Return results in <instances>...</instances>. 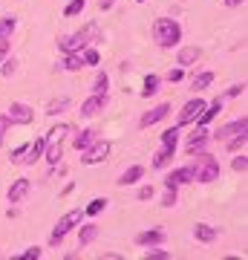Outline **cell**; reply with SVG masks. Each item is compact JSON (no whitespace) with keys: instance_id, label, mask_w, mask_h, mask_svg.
<instances>
[{"instance_id":"1","label":"cell","mask_w":248,"mask_h":260,"mask_svg":"<svg viewBox=\"0 0 248 260\" xmlns=\"http://www.w3.org/2000/svg\"><path fill=\"white\" fill-rule=\"evenodd\" d=\"M153 38H156V44L162 49H173L182 41V26L173 18H159L153 23Z\"/></svg>"},{"instance_id":"18","label":"cell","mask_w":248,"mask_h":260,"mask_svg":"<svg viewBox=\"0 0 248 260\" xmlns=\"http://www.w3.org/2000/svg\"><path fill=\"white\" fill-rule=\"evenodd\" d=\"M44 156L52 168H58V162H61V156H64V145H61V142H46Z\"/></svg>"},{"instance_id":"13","label":"cell","mask_w":248,"mask_h":260,"mask_svg":"<svg viewBox=\"0 0 248 260\" xmlns=\"http://www.w3.org/2000/svg\"><path fill=\"white\" fill-rule=\"evenodd\" d=\"M217 234H220V229L211 225V223H196L193 225V237H196L199 243H214L217 240Z\"/></svg>"},{"instance_id":"36","label":"cell","mask_w":248,"mask_h":260,"mask_svg":"<svg viewBox=\"0 0 248 260\" xmlns=\"http://www.w3.org/2000/svg\"><path fill=\"white\" fill-rule=\"evenodd\" d=\"M231 165H234V171H237V174H245V168H248V156H245V153H242V156H234V162H231Z\"/></svg>"},{"instance_id":"33","label":"cell","mask_w":248,"mask_h":260,"mask_svg":"<svg viewBox=\"0 0 248 260\" xmlns=\"http://www.w3.org/2000/svg\"><path fill=\"white\" fill-rule=\"evenodd\" d=\"M145 257H147V260H167V257H170V251L159 249V246H150V249L145 251Z\"/></svg>"},{"instance_id":"41","label":"cell","mask_w":248,"mask_h":260,"mask_svg":"<svg viewBox=\"0 0 248 260\" xmlns=\"http://www.w3.org/2000/svg\"><path fill=\"white\" fill-rule=\"evenodd\" d=\"M242 90H245V84H234V87H228V93L220 95V99H231V95H239Z\"/></svg>"},{"instance_id":"25","label":"cell","mask_w":248,"mask_h":260,"mask_svg":"<svg viewBox=\"0 0 248 260\" xmlns=\"http://www.w3.org/2000/svg\"><path fill=\"white\" fill-rule=\"evenodd\" d=\"M66 107H69V99H66V95H61V99H52V102L46 104V116H58V113H64Z\"/></svg>"},{"instance_id":"28","label":"cell","mask_w":248,"mask_h":260,"mask_svg":"<svg viewBox=\"0 0 248 260\" xmlns=\"http://www.w3.org/2000/svg\"><path fill=\"white\" fill-rule=\"evenodd\" d=\"M159 81H162L159 75H147V78H145V90H141V95H145V99L156 95V93H159Z\"/></svg>"},{"instance_id":"2","label":"cell","mask_w":248,"mask_h":260,"mask_svg":"<svg viewBox=\"0 0 248 260\" xmlns=\"http://www.w3.org/2000/svg\"><path fill=\"white\" fill-rule=\"evenodd\" d=\"M81 220H84V208H73V211H66L64 217L55 223L52 234H49V246H61V240L73 232L75 225H81Z\"/></svg>"},{"instance_id":"38","label":"cell","mask_w":248,"mask_h":260,"mask_svg":"<svg viewBox=\"0 0 248 260\" xmlns=\"http://www.w3.org/2000/svg\"><path fill=\"white\" fill-rule=\"evenodd\" d=\"M38 257H41V249H38V246H32V249H26L20 254V260H38Z\"/></svg>"},{"instance_id":"40","label":"cell","mask_w":248,"mask_h":260,"mask_svg":"<svg viewBox=\"0 0 248 260\" xmlns=\"http://www.w3.org/2000/svg\"><path fill=\"white\" fill-rule=\"evenodd\" d=\"M150 197H153V185H141L138 194H136V200H150Z\"/></svg>"},{"instance_id":"43","label":"cell","mask_w":248,"mask_h":260,"mask_svg":"<svg viewBox=\"0 0 248 260\" xmlns=\"http://www.w3.org/2000/svg\"><path fill=\"white\" fill-rule=\"evenodd\" d=\"M6 55H9V41H3V38H0V61H3Z\"/></svg>"},{"instance_id":"4","label":"cell","mask_w":248,"mask_h":260,"mask_svg":"<svg viewBox=\"0 0 248 260\" xmlns=\"http://www.w3.org/2000/svg\"><path fill=\"white\" fill-rule=\"evenodd\" d=\"M44 148H46V139H35V142H29L26 148H18V150H12V162L15 165H35L38 159L44 156Z\"/></svg>"},{"instance_id":"27","label":"cell","mask_w":248,"mask_h":260,"mask_svg":"<svg viewBox=\"0 0 248 260\" xmlns=\"http://www.w3.org/2000/svg\"><path fill=\"white\" fill-rule=\"evenodd\" d=\"M104 208H107V200H104V197H95V200H90V205L84 208V217H95V214H101Z\"/></svg>"},{"instance_id":"9","label":"cell","mask_w":248,"mask_h":260,"mask_svg":"<svg viewBox=\"0 0 248 260\" xmlns=\"http://www.w3.org/2000/svg\"><path fill=\"white\" fill-rule=\"evenodd\" d=\"M205 110V102L196 95V99H191V102L182 107V113H179V124H191V121H196L199 116H202Z\"/></svg>"},{"instance_id":"20","label":"cell","mask_w":248,"mask_h":260,"mask_svg":"<svg viewBox=\"0 0 248 260\" xmlns=\"http://www.w3.org/2000/svg\"><path fill=\"white\" fill-rule=\"evenodd\" d=\"M245 142H248V133L239 130V133H234L231 139H225V148H228L231 153H239V150H245Z\"/></svg>"},{"instance_id":"42","label":"cell","mask_w":248,"mask_h":260,"mask_svg":"<svg viewBox=\"0 0 248 260\" xmlns=\"http://www.w3.org/2000/svg\"><path fill=\"white\" fill-rule=\"evenodd\" d=\"M6 130H9V121H6V116H0V145L6 139Z\"/></svg>"},{"instance_id":"32","label":"cell","mask_w":248,"mask_h":260,"mask_svg":"<svg viewBox=\"0 0 248 260\" xmlns=\"http://www.w3.org/2000/svg\"><path fill=\"white\" fill-rule=\"evenodd\" d=\"M107 87H110V75L98 73L95 75V81H92V93H107Z\"/></svg>"},{"instance_id":"22","label":"cell","mask_w":248,"mask_h":260,"mask_svg":"<svg viewBox=\"0 0 248 260\" xmlns=\"http://www.w3.org/2000/svg\"><path fill=\"white\" fill-rule=\"evenodd\" d=\"M211 84H214V73H199V75H193L191 90L193 93H202V90H208Z\"/></svg>"},{"instance_id":"10","label":"cell","mask_w":248,"mask_h":260,"mask_svg":"<svg viewBox=\"0 0 248 260\" xmlns=\"http://www.w3.org/2000/svg\"><path fill=\"white\" fill-rule=\"evenodd\" d=\"M29 188H32V182H29L26 177H18V179L9 185V194H6V200H9L12 205H15V203H23V197L29 194Z\"/></svg>"},{"instance_id":"17","label":"cell","mask_w":248,"mask_h":260,"mask_svg":"<svg viewBox=\"0 0 248 260\" xmlns=\"http://www.w3.org/2000/svg\"><path fill=\"white\" fill-rule=\"evenodd\" d=\"M141 177H145V168H141V165H130L127 171H124L119 179H116V185H121V188H124V185H133V182H138Z\"/></svg>"},{"instance_id":"26","label":"cell","mask_w":248,"mask_h":260,"mask_svg":"<svg viewBox=\"0 0 248 260\" xmlns=\"http://www.w3.org/2000/svg\"><path fill=\"white\" fill-rule=\"evenodd\" d=\"M81 58H84V67H98V61H101V55H98V49L95 47H87L81 49Z\"/></svg>"},{"instance_id":"34","label":"cell","mask_w":248,"mask_h":260,"mask_svg":"<svg viewBox=\"0 0 248 260\" xmlns=\"http://www.w3.org/2000/svg\"><path fill=\"white\" fill-rule=\"evenodd\" d=\"M84 6H87V0H69V6L64 9V18H75Z\"/></svg>"},{"instance_id":"16","label":"cell","mask_w":248,"mask_h":260,"mask_svg":"<svg viewBox=\"0 0 248 260\" xmlns=\"http://www.w3.org/2000/svg\"><path fill=\"white\" fill-rule=\"evenodd\" d=\"M136 243L138 246H162V243H165V232H162V229L141 232V234H136Z\"/></svg>"},{"instance_id":"23","label":"cell","mask_w":248,"mask_h":260,"mask_svg":"<svg viewBox=\"0 0 248 260\" xmlns=\"http://www.w3.org/2000/svg\"><path fill=\"white\" fill-rule=\"evenodd\" d=\"M95 237H98V225H92V223L81 225V232H78V243H81V246H90Z\"/></svg>"},{"instance_id":"45","label":"cell","mask_w":248,"mask_h":260,"mask_svg":"<svg viewBox=\"0 0 248 260\" xmlns=\"http://www.w3.org/2000/svg\"><path fill=\"white\" fill-rule=\"evenodd\" d=\"M113 3H116V0H101V9H110Z\"/></svg>"},{"instance_id":"8","label":"cell","mask_w":248,"mask_h":260,"mask_svg":"<svg viewBox=\"0 0 248 260\" xmlns=\"http://www.w3.org/2000/svg\"><path fill=\"white\" fill-rule=\"evenodd\" d=\"M104 107H107V93H92L90 99L81 104V116L84 119H92V116H98Z\"/></svg>"},{"instance_id":"6","label":"cell","mask_w":248,"mask_h":260,"mask_svg":"<svg viewBox=\"0 0 248 260\" xmlns=\"http://www.w3.org/2000/svg\"><path fill=\"white\" fill-rule=\"evenodd\" d=\"M84 156L81 162L84 165H98V162H104V159L110 156V142H104V139H95L87 150H81Z\"/></svg>"},{"instance_id":"35","label":"cell","mask_w":248,"mask_h":260,"mask_svg":"<svg viewBox=\"0 0 248 260\" xmlns=\"http://www.w3.org/2000/svg\"><path fill=\"white\" fill-rule=\"evenodd\" d=\"M0 64H3V78H12V75L18 73V61H15V58H12V61H6V58H3Z\"/></svg>"},{"instance_id":"7","label":"cell","mask_w":248,"mask_h":260,"mask_svg":"<svg viewBox=\"0 0 248 260\" xmlns=\"http://www.w3.org/2000/svg\"><path fill=\"white\" fill-rule=\"evenodd\" d=\"M196 179V168L193 165H185V168H176V171H170L165 179V188H179V185H188V182H193Z\"/></svg>"},{"instance_id":"24","label":"cell","mask_w":248,"mask_h":260,"mask_svg":"<svg viewBox=\"0 0 248 260\" xmlns=\"http://www.w3.org/2000/svg\"><path fill=\"white\" fill-rule=\"evenodd\" d=\"M15 26H18V18H15V15H3V20H0V38L9 41L12 32H15Z\"/></svg>"},{"instance_id":"31","label":"cell","mask_w":248,"mask_h":260,"mask_svg":"<svg viewBox=\"0 0 248 260\" xmlns=\"http://www.w3.org/2000/svg\"><path fill=\"white\" fill-rule=\"evenodd\" d=\"M69 133V124H55V127L49 130V136H46V142H64V136Z\"/></svg>"},{"instance_id":"37","label":"cell","mask_w":248,"mask_h":260,"mask_svg":"<svg viewBox=\"0 0 248 260\" xmlns=\"http://www.w3.org/2000/svg\"><path fill=\"white\" fill-rule=\"evenodd\" d=\"M162 205H165V208H173V205H176V188H167V194H165V200H162Z\"/></svg>"},{"instance_id":"44","label":"cell","mask_w":248,"mask_h":260,"mask_svg":"<svg viewBox=\"0 0 248 260\" xmlns=\"http://www.w3.org/2000/svg\"><path fill=\"white\" fill-rule=\"evenodd\" d=\"M222 3H225V6H231V9H234V6H239V3H245V0H222Z\"/></svg>"},{"instance_id":"3","label":"cell","mask_w":248,"mask_h":260,"mask_svg":"<svg viewBox=\"0 0 248 260\" xmlns=\"http://www.w3.org/2000/svg\"><path fill=\"white\" fill-rule=\"evenodd\" d=\"M196 182H202V185H208V182H214V179H220V162L211 156V153H196Z\"/></svg>"},{"instance_id":"5","label":"cell","mask_w":248,"mask_h":260,"mask_svg":"<svg viewBox=\"0 0 248 260\" xmlns=\"http://www.w3.org/2000/svg\"><path fill=\"white\" fill-rule=\"evenodd\" d=\"M6 121L9 124H32V119H35V110L29 107V104H23V102H12L9 107H6Z\"/></svg>"},{"instance_id":"21","label":"cell","mask_w":248,"mask_h":260,"mask_svg":"<svg viewBox=\"0 0 248 260\" xmlns=\"http://www.w3.org/2000/svg\"><path fill=\"white\" fill-rule=\"evenodd\" d=\"M95 133H98V130H81V133H78V136H75V150H87L92 145V142L98 139V136H95Z\"/></svg>"},{"instance_id":"11","label":"cell","mask_w":248,"mask_h":260,"mask_svg":"<svg viewBox=\"0 0 248 260\" xmlns=\"http://www.w3.org/2000/svg\"><path fill=\"white\" fill-rule=\"evenodd\" d=\"M239 130H248V119H245V116H242V119H237V121H231V124H225V127H220L217 133H214V139L225 142V139H231L234 133H239Z\"/></svg>"},{"instance_id":"19","label":"cell","mask_w":248,"mask_h":260,"mask_svg":"<svg viewBox=\"0 0 248 260\" xmlns=\"http://www.w3.org/2000/svg\"><path fill=\"white\" fill-rule=\"evenodd\" d=\"M61 70H66V73H81L84 70L81 52H64V64H61Z\"/></svg>"},{"instance_id":"15","label":"cell","mask_w":248,"mask_h":260,"mask_svg":"<svg viewBox=\"0 0 248 260\" xmlns=\"http://www.w3.org/2000/svg\"><path fill=\"white\" fill-rule=\"evenodd\" d=\"M205 142H208V130H205V127L193 130L191 139H188V156H196V153L205 148Z\"/></svg>"},{"instance_id":"12","label":"cell","mask_w":248,"mask_h":260,"mask_svg":"<svg viewBox=\"0 0 248 260\" xmlns=\"http://www.w3.org/2000/svg\"><path fill=\"white\" fill-rule=\"evenodd\" d=\"M167 113H170V104H159V107H153L150 113H145L138 124H141V127H150V124H159L162 119H167Z\"/></svg>"},{"instance_id":"39","label":"cell","mask_w":248,"mask_h":260,"mask_svg":"<svg viewBox=\"0 0 248 260\" xmlns=\"http://www.w3.org/2000/svg\"><path fill=\"white\" fill-rule=\"evenodd\" d=\"M182 75H185V70H182V67H176V70H170V73H167V81L176 84V81H182Z\"/></svg>"},{"instance_id":"14","label":"cell","mask_w":248,"mask_h":260,"mask_svg":"<svg viewBox=\"0 0 248 260\" xmlns=\"http://www.w3.org/2000/svg\"><path fill=\"white\" fill-rule=\"evenodd\" d=\"M199 58H202V49H199V47H182V49H179V55H176V64L185 70V67L196 64Z\"/></svg>"},{"instance_id":"30","label":"cell","mask_w":248,"mask_h":260,"mask_svg":"<svg viewBox=\"0 0 248 260\" xmlns=\"http://www.w3.org/2000/svg\"><path fill=\"white\" fill-rule=\"evenodd\" d=\"M173 153H176L173 148H162V150H159V153H156V159H153V168H165L167 162L173 159Z\"/></svg>"},{"instance_id":"46","label":"cell","mask_w":248,"mask_h":260,"mask_svg":"<svg viewBox=\"0 0 248 260\" xmlns=\"http://www.w3.org/2000/svg\"><path fill=\"white\" fill-rule=\"evenodd\" d=\"M136 3H145V0H136Z\"/></svg>"},{"instance_id":"29","label":"cell","mask_w":248,"mask_h":260,"mask_svg":"<svg viewBox=\"0 0 248 260\" xmlns=\"http://www.w3.org/2000/svg\"><path fill=\"white\" fill-rule=\"evenodd\" d=\"M176 142H179V127H167L165 133H162V148L176 150Z\"/></svg>"}]
</instances>
